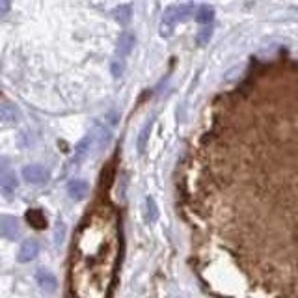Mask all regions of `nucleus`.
Masks as SVG:
<instances>
[{
	"label": "nucleus",
	"mask_w": 298,
	"mask_h": 298,
	"mask_svg": "<svg viewBox=\"0 0 298 298\" xmlns=\"http://www.w3.org/2000/svg\"><path fill=\"white\" fill-rule=\"evenodd\" d=\"M119 220L109 205L95 207L76 229L71 254V293L75 298H106L118 266Z\"/></svg>",
	"instance_id": "nucleus-1"
},
{
	"label": "nucleus",
	"mask_w": 298,
	"mask_h": 298,
	"mask_svg": "<svg viewBox=\"0 0 298 298\" xmlns=\"http://www.w3.org/2000/svg\"><path fill=\"white\" fill-rule=\"evenodd\" d=\"M22 179L30 184H43L49 181V170L41 164H28L22 168Z\"/></svg>",
	"instance_id": "nucleus-2"
},
{
	"label": "nucleus",
	"mask_w": 298,
	"mask_h": 298,
	"mask_svg": "<svg viewBox=\"0 0 298 298\" xmlns=\"http://www.w3.org/2000/svg\"><path fill=\"white\" fill-rule=\"evenodd\" d=\"M21 235L19 229V220L15 216H0V237L10 238V240H17Z\"/></svg>",
	"instance_id": "nucleus-3"
},
{
	"label": "nucleus",
	"mask_w": 298,
	"mask_h": 298,
	"mask_svg": "<svg viewBox=\"0 0 298 298\" xmlns=\"http://www.w3.org/2000/svg\"><path fill=\"white\" fill-rule=\"evenodd\" d=\"M36 282H38L39 287L43 289V291H47V293H55L56 289H58V280H56V276L50 270L43 268V266L36 270Z\"/></svg>",
	"instance_id": "nucleus-4"
},
{
	"label": "nucleus",
	"mask_w": 298,
	"mask_h": 298,
	"mask_svg": "<svg viewBox=\"0 0 298 298\" xmlns=\"http://www.w3.org/2000/svg\"><path fill=\"white\" fill-rule=\"evenodd\" d=\"M39 254V242L38 240H34V238H28L24 240L19 250V254H17V259L19 263H30L32 259H36Z\"/></svg>",
	"instance_id": "nucleus-5"
},
{
	"label": "nucleus",
	"mask_w": 298,
	"mask_h": 298,
	"mask_svg": "<svg viewBox=\"0 0 298 298\" xmlns=\"http://www.w3.org/2000/svg\"><path fill=\"white\" fill-rule=\"evenodd\" d=\"M90 192V184L86 181H82V179H75V181H71L67 184V194L73 198V200H84Z\"/></svg>",
	"instance_id": "nucleus-6"
},
{
	"label": "nucleus",
	"mask_w": 298,
	"mask_h": 298,
	"mask_svg": "<svg viewBox=\"0 0 298 298\" xmlns=\"http://www.w3.org/2000/svg\"><path fill=\"white\" fill-rule=\"evenodd\" d=\"M24 218H26V222L30 224L34 229L47 228V218H45L43 211H39V209H30V211H26Z\"/></svg>",
	"instance_id": "nucleus-7"
},
{
	"label": "nucleus",
	"mask_w": 298,
	"mask_h": 298,
	"mask_svg": "<svg viewBox=\"0 0 298 298\" xmlns=\"http://www.w3.org/2000/svg\"><path fill=\"white\" fill-rule=\"evenodd\" d=\"M0 118L4 119V121H8V123H15V121L21 119V112H19V109H17L15 104L2 103L0 104Z\"/></svg>",
	"instance_id": "nucleus-8"
},
{
	"label": "nucleus",
	"mask_w": 298,
	"mask_h": 298,
	"mask_svg": "<svg viewBox=\"0 0 298 298\" xmlns=\"http://www.w3.org/2000/svg\"><path fill=\"white\" fill-rule=\"evenodd\" d=\"M134 43H136L134 36H132L130 32H123L121 34V38H119V41H118V55L119 56L130 55V50L134 49Z\"/></svg>",
	"instance_id": "nucleus-9"
},
{
	"label": "nucleus",
	"mask_w": 298,
	"mask_h": 298,
	"mask_svg": "<svg viewBox=\"0 0 298 298\" xmlns=\"http://www.w3.org/2000/svg\"><path fill=\"white\" fill-rule=\"evenodd\" d=\"M92 142H93V136L88 134L84 136L80 142H78V146H76V151H75V158H73V164L75 162H82V158L86 157L90 149H92Z\"/></svg>",
	"instance_id": "nucleus-10"
},
{
	"label": "nucleus",
	"mask_w": 298,
	"mask_h": 298,
	"mask_svg": "<svg viewBox=\"0 0 298 298\" xmlns=\"http://www.w3.org/2000/svg\"><path fill=\"white\" fill-rule=\"evenodd\" d=\"M114 17L116 21L121 22V24H129L130 19H132V8L130 4H121L114 10Z\"/></svg>",
	"instance_id": "nucleus-11"
},
{
	"label": "nucleus",
	"mask_w": 298,
	"mask_h": 298,
	"mask_svg": "<svg viewBox=\"0 0 298 298\" xmlns=\"http://www.w3.org/2000/svg\"><path fill=\"white\" fill-rule=\"evenodd\" d=\"M153 129V118L149 119L146 123V127L140 130V134H138V142H136V147H138V153H144L146 151V146H147V140H149V132H151Z\"/></svg>",
	"instance_id": "nucleus-12"
},
{
	"label": "nucleus",
	"mask_w": 298,
	"mask_h": 298,
	"mask_svg": "<svg viewBox=\"0 0 298 298\" xmlns=\"http://www.w3.org/2000/svg\"><path fill=\"white\" fill-rule=\"evenodd\" d=\"M212 19H214V10H212L211 6H201L198 13H196V21L200 22V24H209Z\"/></svg>",
	"instance_id": "nucleus-13"
},
{
	"label": "nucleus",
	"mask_w": 298,
	"mask_h": 298,
	"mask_svg": "<svg viewBox=\"0 0 298 298\" xmlns=\"http://www.w3.org/2000/svg\"><path fill=\"white\" fill-rule=\"evenodd\" d=\"M158 216V211H157V203L153 201V198H147L146 200V220L147 222H155Z\"/></svg>",
	"instance_id": "nucleus-14"
},
{
	"label": "nucleus",
	"mask_w": 298,
	"mask_h": 298,
	"mask_svg": "<svg viewBox=\"0 0 298 298\" xmlns=\"http://www.w3.org/2000/svg\"><path fill=\"white\" fill-rule=\"evenodd\" d=\"M0 183H2V188H4L6 192H11V190L15 188V184H17L15 175L11 174V172H6V174L0 177Z\"/></svg>",
	"instance_id": "nucleus-15"
},
{
	"label": "nucleus",
	"mask_w": 298,
	"mask_h": 298,
	"mask_svg": "<svg viewBox=\"0 0 298 298\" xmlns=\"http://www.w3.org/2000/svg\"><path fill=\"white\" fill-rule=\"evenodd\" d=\"M211 36H212V28L205 26L200 34H198V45H205V43H209V39H211Z\"/></svg>",
	"instance_id": "nucleus-16"
},
{
	"label": "nucleus",
	"mask_w": 298,
	"mask_h": 298,
	"mask_svg": "<svg viewBox=\"0 0 298 298\" xmlns=\"http://www.w3.org/2000/svg\"><path fill=\"white\" fill-rule=\"evenodd\" d=\"M62 233H65V228L62 224H58V226H56V244L62 242Z\"/></svg>",
	"instance_id": "nucleus-17"
},
{
	"label": "nucleus",
	"mask_w": 298,
	"mask_h": 298,
	"mask_svg": "<svg viewBox=\"0 0 298 298\" xmlns=\"http://www.w3.org/2000/svg\"><path fill=\"white\" fill-rule=\"evenodd\" d=\"M8 10H10V2L8 0H0V17L4 15Z\"/></svg>",
	"instance_id": "nucleus-18"
},
{
	"label": "nucleus",
	"mask_w": 298,
	"mask_h": 298,
	"mask_svg": "<svg viewBox=\"0 0 298 298\" xmlns=\"http://www.w3.org/2000/svg\"><path fill=\"white\" fill-rule=\"evenodd\" d=\"M112 73H114V76L121 75V65H119L118 62H114V64H112Z\"/></svg>",
	"instance_id": "nucleus-19"
}]
</instances>
